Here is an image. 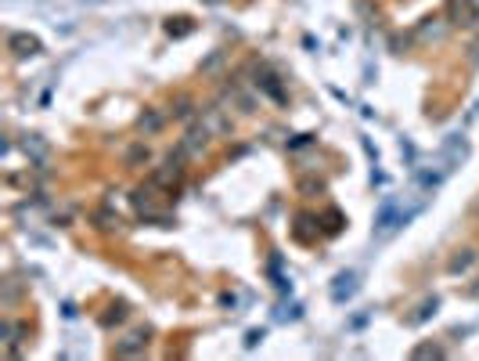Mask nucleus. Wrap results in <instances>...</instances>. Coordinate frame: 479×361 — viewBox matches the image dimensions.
<instances>
[{"instance_id":"f257e3e1","label":"nucleus","mask_w":479,"mask_h":361,"mask_svg":"<svg viewBox=\"0 0 479 361\" xmlns=\"http://www.w3.org/2000/svg\"><path fill=\"white\" fill-rule=\"evenodd\" d=\"M11 47H14V55H33L37 51V40L33 37H11Z\"/></svg>"}]
</instances>
